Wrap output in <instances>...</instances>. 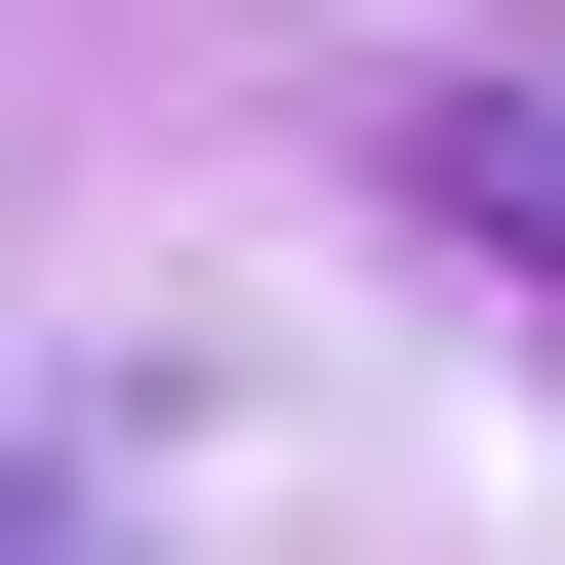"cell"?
Segmentation results:
<instances>
[{
	"instance_id": "obj_1",
	"label": "cell",
	"mask_w": 565,
	"mask_h": 565,
	"mask_svg": "<svg viewBox=\"0 0 565 565\" xmlns=\"http://www.w3.org/2000/svg\"><path fill=\"white\" fill-rule=\"evenodd\" d=\"M404 202H445L484 282H565V82H445V121H404Z\"/></svg>"
},
{
	"instance_id": "obj_2",
	"label": "cell",
	"mask_w": 565,
	"mask_h": 565,
	"mask_svg": "<svg viewBox=\"0 0 565 565\" xmlns=\"http://www.w3.org/2000/svg\"><path fill=\"white\" fill-rule=\"evenodd\" d=\"M0 565H82V525H41V484H0Z\"/></svg>"
}]
</instances>
